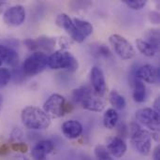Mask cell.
Wrapping results in <instances>:
<instances>
[{
  "mask_svg": "<svg viewBox=\"0 0 160 160\" xmlns=\"http://www.w3.org/2000/svg\"><path fill=\"white\" fill-rule=\"evenodd\" d=\"M25 8L22 5L8 7L3 13V20L8 26H20L25 20Z\"/></svg>",
  "mask_w": 160,
  "mask_h": 160,
  "instance_id": "obj_9",
  "label": "cell"
},
{
  "mask_svg": "<svg viewBox=\"0 0 160 160\" xmlns=\"http://www.w3.org/2000/svg\"><path fill=\"white\" fill-rule=\"evenodd\" d=\"M72 20H73V22H74L77 30L84 38H86L87 37H89L93 33L94 29H93L92 24L89 22H87L85 20L79 19V18H74Z\"/></svg>",
  "mask_w": 160,
  "mask_h": 160,
  "instance_id": "obj_20",
  "label": "cell"
},
{
  "mask_svg": "<svg viewBox=\"0 0 160 160\" xmlns=\"http://www.w3.org/2000/svg\"><path fill=\"white\" fill-rule=\"evenodd\" d=\"M11 72L8 68H0V89L7 86L9 82L11 81Z\"/></svg>",
  "mask_w": 160,
  "mask_h": 160,
  "instance_id": "obj_24",
  "label": "cell"
},
{
  "mask_svg": "<svg viewBox=\"0 0 160 160\" xmlns=\"http://www.w3.org/2000/svg\"><path fill=\"white\" fill-rule=\"evenodd\" d=\"M137 121L149 128L152 132L159 130V114L151 108H143L136 112Z\"/></svg>",
  "mask_w": 160,
  "mask_h": 160,
  "instance_id": "obj_8",
  "label": "cell"
},
{
  "mask_svg": "<svg viewBox=\"0 0 160 160\" xmlns=\"http://www.w3.org/2000/svg\"><path fill=\"white\" fill-rule=\"evenodd\" d=\"M0 59L12 68H16L19 64V55L17 52L6 45H0Z\"/></svg>",
  "mask_w": 160,
  "mask_h": 160,
  "instance_id": "obj_16",
  "label": "cell"
},
{
  "mask_svg": "<svg viewBox=\"0 0 160 160\" xmlns=\"http://www.w3.org/2000/svg\"><path fill=\"white\" fill-rule=\"evenodd\" d=\"M97 160H113L112 158V157H108V158H101V159H97Z\"/></svg>",
  "mask_w": 160,
  "mask_h": 160,
  "instance_id": "obj_37",
  "label": "cell"
},
{
  "mask_svg": "<svg viewBox=\"0 0 160 160\" xmlns=\"http://www.w3.org/2000/svg\"><path fill=\"white\" fill-rule=\"evenodd\" d=\"M90 81L93 91L99 97H102L107 91L106 80L103 74V71L98 68L93 67L90 73Z\"/></svg>",
  "mask_w": 160,
  "mask_h": 160,
  "instance_id": "obj_11",
  "label": "cell"
},
{
  "mask_svg": "<svg viewBox=\"0 0 160 160\" xmlns=\"http://www.w3.org/2000/svg\"><path fill=\"white\" fill-rule=\"evenodd\" d=\"M23 44L25 45V47H26L28 50L33 51L34 52L38 50V45H37L36 39H33V38H26V39H24V41H23Z\"/></svg>",
  "mask_w": 160,
  "mask_h": 160,
  "instance_id": "obj_29",
  "label": "cell"
},
{
  "mask_svg": "<svg viewBox=\"0 0 160 160\" xmlns=\"http://www.w3.org/2000/svg\"><path fill=\"white\" fill-rule=\"evenodd\" d=\"M22 133L21 129L18 128L13 129V131L11 132V140L15 141V142H18V141L22 138Z\"/></svg>",
  "mask_w": 160,
  "mask_h": 160,
  "instance_id": "obj_30",
  "label": "cell"
},
{
  "mask_svg": "<svg viewBox=\"0 0 160 160\" xmlns=\"http://www.w3.org/2000/svg\"><path fill=\"white\" fill-rule=\"evenodd\" d=\"M43 111L50 118H60L71 111V106L67 104L63 96L53 94L45 101Z\"/></svg>",
  "mask_w": 160,
  "mask_h": 160,
  "instance_id": "obj_4",
  "label": "cell"
},
{
  "mask_svg": "<svg viewBox=\"0 0 160 160\" xmlns=\"http://www.w3.org/2000/svg\"><path fill=\"white\" fill-rule=\"evenodd\" d=\"M10 149L15 152H20L22 154H25L28 151V146L25 143L22 142H13L10 144Z\"/></svg>",
  "mask_w": 160,
  "mask_h": 160,
  "instance_id": "obj_28",
  "label": "cell"
},
{
  "mask_svg": "<svg viewBox=\"0 0 160 160\" xmlns=\"http://www.w3.org/2000/svg\"><path fill=\"white\" fill-rule=\"evenodd\" d=\"M124 3L130 8L135 10H140L142 8H144L147 4V1L145 0H125Z\"/></svg>",
  "mask_w": 160,
  "mask_h": 160,
  "instance_id": "obj_25",
  "label": "cell"
},
{
  "mask_svg": "<svg viewBox=\"0 0 160 160\" xmlns=\"http://www.w3.org/2000/svg\"><path fill=\"white\" fill-rule=\"evenodd\" d=\"M133 99L138 102L142 103L145 100L146 98V87L143 82L135 78L133 81Z\"/></svg>",
  "mask_w": 160,
  "mask_h": 160,
  "instance_id": "obj_17",
  "label": "cell"
},
{
  "mask_svg": "<svg viewBox=\"0 0 160 160\" xmlns=\"http://www.w3.org/2000/svg\"><path fill=\"white\" fill-rule=\"evenodd\" d=\"M110 44L112 45L114 52L124 60H129L135 56V49L132 44L118 34H112L109 38Z\"/></svg>",
  "mask_w": 160,
  "mask_h": 160,
  "instance_id": "obj_7",
  "label": "cell"
},
{
  "mask_svg": "<svg viewBox=\"0 0 160 160\" xmlns=\"http://www.w3.org/2000/svg\"><path fill=\"white\" fill-rule=\"evenodd\" d=\"M136 78L142 82L154 84L159 81V70L155 66L147 64L137 69Z\"/></svg>",
  "mask_w": 160,
  "mask_h": 160,
  "instance_id": "obj_12",
  "label": "cell"
},
{
  "mask_svg": "<svg viewBox=\"0 0 160 160\" xmlns=\"http://www.w3.org/2000/svg\"><path fill=\"white\" fill-rule=\"evenodd\" d=\"M21 119L23 126L32 130H43L51 125V118L43 110L35 106H27L22 109Z\"/></svg>",
  "mask_w": 160,
  "mask_h": 160,
  "instance_id": "obj_1",
  "label": "cell"
},
{
  "mask_svg": "<svg viewBox=\"0 0 160 160\" xmlns=\"http://www.w3.org/2000/svg\"><path fill=\"white\" fill-rule=\"evenodd\" d=\"M150 20L154 23H158L159 22V14H158V12H156V11L150 12Z\"/></svg>",
  "mask_w": 160,
  "mask_h": 160,
  "instance_id": "obj_32",
  "label": "cell"
},
{
  "mask_svg": "<svg viewBox=\"0 0 160 160\" xmlns=\"http://www.w3.org/2000/svg\"><path fill=\"white\" fill-rule=\"evenodd\" d=\"M54 149L53 143L49 140L39 141L32 149L31 157L34 160H46L47 155L51 154Z\"/></svg>",
  "mask_w": 160,
  "mask_h": 160,
  "instance_id": "obj_14",
  "label": "cell"
},
{
  "mask_svg": "<svg viewBox=\"0 0 160 160\" xmlns=\"http://www.w3.org/2000/svg\"><path fill=\"white\" fill-rule=\"evenodd\" d=\"M7 6H8V2H6V1H0V14L4 11H6V9L8 8H7Z\"/></svg>",
  "mask_w": 160,
  "mask_h": 160,
  "instance_id": "obj_35",
  "label": "cell"
},
{
  "mask_svg": "<svg viewBox=\"0 0 160 160\" xmlns=\"http://www.w3.org/2000/svg\"><path fill=\"white\" fill-rule=\"evenodd\" d=\"M55 22L60 28H63L70 36V38L73 40H75L76 42L82 43L85 40V38L77 30V28L73 22V20L68 14H66V13L59 14L56 17Z\"/></svg>",
  "mask_w": 160,
  "mask_h": 160,
  "instance_id": "obj_10",
  "label": "cell"
},
{
  "mask_svg": "<svg viewBox=\"0 0 160 160\" xmlns=\"http://www.w3.org/2000/svg\"><path fill=\"white\" fill-rule=\"evenodd\" d=\"M48 62V56L42 52H35L30 54L22 63V70L23 75L33 77L42 72Z\"/></svg>",
  "mask_w": 160,
  "mask_h": 160,
  "instance_id": "obj_5",
  "label": "cell"
},
{
  "mask_svg": "<svg viewBox=\"0 0 160 160\" xmlns=\"http://www.w3.org/2000/svg\"><path fill=\"white\" fill-rule=\"evenodd\" d=\"M153 160H160V148L157 146L153 151Z\"/></svg>",
  "mask_w": 160,
  "mask_h": 160,
  "instance_id": "obj_33",
  "label": "cell"
},
{
  "mask_svg": "<svg viewBox=\"0 0 160 160\" xmlns=\"http://www.w3.org/2000/svg\"><path fill=\"white\" fill-rule=\"evenodd\" d=\"M62 132L64 136L69 140H74L79 138L82 133V126L79 121L69 120L62 125Z\"/></svg>",
  "mask_w": 160,
  "mask_h": 160,
  "instance_id": "obj_15",
  "label": "cell"
},
{
  "mask_svg": "<svg viewBox=\"0 0 160 160\" xmlns=\"http://www.w3.org/2000/svg\"><path fill=\"white\" fill-rule=\"evenodd\" d=\"M95 53H97L98 56H104V57H109L112 54L110 49L106 45H104V44H98L96 47Z\"/></svg>",
  "mask_w": 160,
  "mask_h": 160,
  "instance_id": "obj_27",
  "label": "cell"
},
{
  "mask_svg": "<svg viewBox=\"0 0 160 160\" xmlns=\"http://www.w3.org/2000/svg\"><path fill=\"white\" fill-rule=\"evenodd\" d=\"M106 148L109 154L111 155V157L115 158H122L128 150V146L125 140L119 136L111 138L108 141Z\"/></svg>",
  "mask_w": 160,
  "mask_h": 160,
  "instance_id": "obj_13",
  "label": "cell"
},
{
  "mask_svg": "<svg viewBox=\"0 0 160 160\" xmlns=\"http://www.w3.org/2000/svg\"><path fill=\"white\" fill-rule=\"evenodd\" d=\"M109 100L112 106L114 107V110H123L127 105L125 98L122 95H120L116 90H112L110 93Z\"/></svg>",
  "mask_w": 160,
  "mask_h": 160,
  "instance_id": "obj_22",
  "label": "cell"
},
{
  "mask_svg": "<svg viewBox=\"0 0 160 160\" xmlns=\"http://www.w3.org/2000/svg\"><path fill=\"white\" fill-rule=\"evenodd\" d=\"M119 115L114 109H108L103 116V125L107 129H113L118 123Z\"/></svg>",
  "mask_w": 160,
  "mask_h": 160,
  "instance_id": "obj_19",
  "label": "cell"
},
{
  "mask_svg": "<svg viewBox=\"0 0 160 160\" xmlns=\"http://www.w3.org/2000/svg\"><path fill=\"white\" fill-rule=\"evenodd\" d=\"M2 106H3V96L0 94V111L2 109Z\"/></svg>",
  "mask_w": 160,
  "mask_h": 160,
  "instance_id": "obj_36",
  "label": "cell"
},
{
  "mask_svg": "<svg viewBox=\"0 0 160 160\" xmlns=\"http://www.w3.org/2000/svg\"><path fill=\"white\" fill-rule=\"evenodd\" d=\"M136 45L140 52H142L143 55L147 57H153L157 53L158 50L142 38H138L136 40Z\"/></svg>",
  "mask_w": 160,
  "mask_h": 160,
  "instance_id": "obj_21",
  "label": "cell"
},
{
  "mask_svg": "<svg viewBox=\"0 0 160 160\" xmlns=\"http://www.w3.org/2000/svg\"><path fill=\"white\" fill-rule=\"evenodd\" d=\"M160 102H159V98H157V99L155 100V102H154V108H153V110L156 112H158V114H159V111H160Z\"/></svg>",
  "mask_w": 160,
  "mask_h": 160,
  "instance_id": "obj_34",
  "label": "cell"
},
{
  "mask_svg": "<svg viewBox=\"0 0 160 160\" xmlns=\"http://www.w3.org/2000/svg\"><path fill=\"white\" fill-rule=\"evenodd\" d=\"M36 42L38 45V50L40 49L44 52H53L55 46V39L53 38H50L47 36H40L36 38Z\"/></svg>",
  "mask_w": 160,
  "mask_h": 160,
  "instance_id": "obj_18",
  "label": "cell"
},
{
  "mask_svg": "<svg viewBox=\"0 0 160 160\" xmlns=\"http://www.w3.org/2000/svg\"><path fill=\"white\" fill-rule=\"evenodd\" d=\"M47 66L52 69H65L68 72H75L79 68V63L71 52L66 50H58L48 56Z\"/></svg>",
  "mask_w": 160,
  "mask_h": 160,
  "instance_id": "obj_3",
  "label": "cell"
},
{
  "mask_svg": "<svg viewBox=\"0 0 160 160\" xmlns=\"http://www.w3.org/2000/svg\"><path fill=\"white\" fill-rule=\"evenodd\" d=\"M145 38H146V39H144L145 41H147L152 46H154L157 50H158V47H159V30L158 29H156V28L149 29L145 34Z\"/></svg>",
  "mask_w": 160,
  "mask_h": 160,
  "instance_id": "obj_23",
  "label": "cell"
},
{
  "mask_svg": "<svg viewBox=\"0 0 160 160\" xmlns=\"http://www.w3.org/2000/svg\"><path fill=\"white\" fill-rule=\"evenodd\" d=\"M73 98L84 110L100 112L104 110L105 104L101 97L98 96L89 86H82L73 91Z\"/></svg>",
  "mask_w": 160,
  "mask_h": 160,
  "instance_id": "obj_2",
  "label": "cell"
},
{
  "mask_svg": "<svg viewBox=\"0 0 160 160\" xmlns=\"http://www.w3.org/2000/svg\"><path fill=\"white\" fill-rule=\"evenodd\" d=\"M95 156H96L97 159H101V158L111 157V155L109 154L106 146L101 145V144L96 146V148H95Z\"/></svg>",
  "mask_w": 160,
  "mask_h": 160,
  "instance_id": "obj_26",
  "label": "cell"
},
{
  "mask_svg": "<svg viewBox=\"0 0 160 160\" xmlns=\"http://www.w3.org/2000/svg\"><path fill=\"white\" fill-rule=\"evenodd\" d=\"M10 150L11 149H10V145L9 144H7V143L2 144L0 146V156H5V155L8 154L10 152Z\"/></svg>",
  "mask_w": 160,
  "mask_h": 160,
  "instance_id": "obj_31",
  "label": "cell"
},
{
  "mask_svg": "<svg viewBox=\"0 0 160 160\" xmlns=\"http://www.w3.org/2000/svg\"><path fill=\"white\" fill-rule=\"evenodd\" d=\"M130 140L135 150L142 156H149L152 150L151 132L142 128L130 134Z\"/></svg>",
  "mask_w": 160,
  "mask_h": 160,
  "instance_id": "obj_6",
  "label": "cell"
},
{
  "mask_svg": "<svg viewBox=\"0 0 160 160\" xmlns=\"http://www.w3.org/2000/svg\"><path fill=\"white\" fill-rule=\"evenodd\" d=\"M1 65H2V61H1V59H0V67H1Z\"/></svg>",
  "mask_w": 160,
  "mask_h": 160,
  "instance_id": "obj_38",
  "label": "cell"
}]
</instances>
